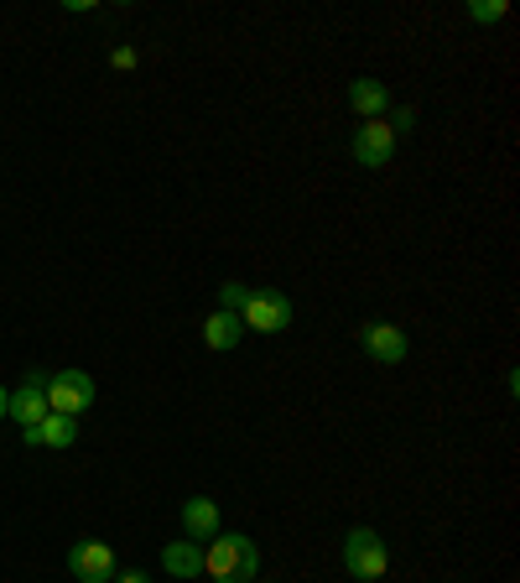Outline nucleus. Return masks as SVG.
Instances as JSON below:
<instances>
[{"instance_id":"obj_8","label":"nucleus","mask_w":520,"mask_h":583,"mask_svg":"<svg viewBox=\"0 0 520 583\" xmlns=\"http://www.w3.org/2000/svg\"><path fill=\"white\" fill-rule=\"evenodd\" d=\"M360 344H364V355H375L381 365L406 360V334H400L396 323H360Z\"/></svg>"},{"instance_id":"obj_13","label":"nucleus","mask_w":520,"mask_h":583,"mask_svg":"<svg viewBox=\"0 0 520 583\" xmlns=\"http://www.w3.org/2000/svg\"><path fill=\"white\" fill-rule=\"evenodd\" d=\"M161 568L172 579H199L203 573V547L199 542H167L161 547Z\"/></svg>"},{"instance_id":"obj_10","label":"nucleus","mask_w":520,"mask_h":583,"mask_svg":"<svg viewBox=\"0 0 520 583\" xmlns=\"http://www.w3.org/2000/svg\"><path fill=\"white\" fill-rule=\"evenodd\" d=\"M182 531H188V542L219 537V505L208 501V495H193V501L182 505Z\"/></svg>"},{"instance_id":"obj_4","label":"nucleus","mask_w":520,"mask_h":583,"mask_svg":"<svg viewBox=\"0 0 520 583\" xmlns=\"http://www.w3.org/2000/svg\"><path fill=\"white\" fill-rule=\"evenodd\" d=\"M240 323L256 328V334H281V328L292 323V302L281 298V292L250 287V298H245V307H240Z\"/></svg>"},{"instance_id":"obj_19","label":"nucleus","mask_w":520,"mask_h":583,"mask_svg":"<svg viewBox=\"0 0 520 583\" xmlns=\"http://www.w3.org/2000/svg\"><path fill=\"white\" fill-rule=\"evenodd\" d=\"M5 402H11V391H5V385H0V417H5Z\"/></svg>"},{"instance_id":"obj_11","label":"nucleus","mask_w":520,"mask_h":583,"mask_svg":"<svg viewBox=\"0 0 520 583\" xmlns=\"http://www.w3.org/2000/svg\"><path fill=\"white\" fill-rule=\"evenodd\" d=\"M245 339V323H240V313H208V318H203V344H208V349H235V344Z\"/></svg>"},{"instance_id":"obj_18","label":"nucleus","mask_w":520,"mask_h":583,"mask_svg":"<svg viewBox=\"0 0 520 583\" xmlns=\"http://www.w3.org/2000/svg\"><path fill=\"white\" fill-rule=\"evenodd\" d=\"M115 583H151V579H146L140 568H131V573H121V579H115Z\"/></svg>"},{"instance_id":"obj_5","label":"nucleus","mask_w":520,"mask_h":583,"mask_svg":"<svg viewBox=\"0 0 520 583\" xmlns=\"http://www.w3.org/2000/svg\"><path fill=\"white\" fill-rule=\"evenodd\" d=\"M68 573L79 583H110L115 579V552L104 542H74L68 547Z\"/></svg>"},{"instance_id":"obj_1","label":"nucleus","mask_w":520,"mask_h":583,"mask_svg":"<svg viewBox=\"0 0 520 583\" xmlns=\"http://www.w3.org/2000/svg\"><path fill=\"white\" fill-rule=\"evenodd\" d=\"M260 552L245 531H224V537H208L203 547V573L214 583H256Z\"/></svg>"},{"instance_id":"obj_2","label":"nucleus","mask_w":520,"mask_h":583,"mask_svg":"<svg viewBox=\"0 0 520 583\" xmlns=\"http://www.w3.org/2000/svg\"><path fill=\"white\" fill-rule=\"evenodd\" d=\"M343 573L360 579V583L391 573V552H385V542L370 531V526H354V531L343 537Z\"/></svg>"},{"instance_id":"obj_7","label":"nucleus","mask_w":520,"mask_h":583,"mask_svg":"<svg viewBox=\"0 0 520 583\" xmlns=\"http://www.w3.org/2000/svg\"><path fill=\"white\" fill-rule=\"evenodd\" d=\"M349 152H354L360 167H385V161L396 157V131L385 121H364L360 131H354V146H349Z\"/></svg>"},{"instance_id":"obj_12","label":"nucleus","mask_w":520,"mask_h":583,"mask_svg":"<svg viewBox=\"0 0 520 583\" xmlns=\"http://www.w3.org/2000/svg\"><path fill=\"white\" fill-rule=\"evenodd\" d=\"M349 104H354V115H360V121H381L385 104H391V94H385L381 79H354V83H349Z\"/></svg>"},{"instance_id":"obj_3","label":"nucleus","mask_w":520,"mask_h":583,"mask_svg":"<svg viewBox=\"0 0 520 583\" xmlns=\"http://www.w3.org/2000/svg\"><path fill=\"white\" fill-rule=\"evenodd\" d=\"M89 406H94V375H83V370H58V375H47V412L79 417Z\"/></svg>"},{"instance_id":"obj_6","label":"nucleus","mask_w":520,"mask_h":583,"mask_svg":"<svg viewBox=\"0 0 520 583\" xmlns=\"http://www.w3.org/2000/svg\"><path fill=\"white\" fill-rule=\"evenodd\" d=\"M5 417H16L21 427H37L47 417V370H32L26 385L11 391V402H5Z\"/></svg>"},{"instance_id":"obj_17","label":"nucleus","mask_w":520,"mask_h":583,"mask_svg":"<svg viewBox=\"0 0 520 583\" xmlns=\"http://www.w3.org/2000/svg\"><path fill=\"white\" fill-rule=\"evenodd\" d=\"M110 63H115V68H136V47H115Z\"/></svg>"},{"instance_id":"obj_16","label":"nucleus","mask_w":520,"mask_h":583,"mask_svg":"<svg viewBox=\"0 0 520 583\" xmlns=\"http://www.w3.org/2000/svg\"><path fill=\"white\" fill-rule=\"evenodd\" d=\"M385 125H391V131H396V136H400V131H411V125H417V110L406 104V110H396V115H391V121H385Z\"/></svg>"},{"instance_id":"obj_14","label":"nucleus","mask_w":520,"mask_h":583,"mask_svg":"<svg viewBox=\"0 0 520 583\" xmlns=\"http://www.w3.org/2000/svg\"><path fill=\"white\" fill-rule=\"evenodd\" d=\"M245 298H250V287H240V282H224L219 287V307H224V313H240Z\"/></svg>"},{"instance_id":"obj_9","label":"nucleus","mask_w":520,"mask_h":583,"mask_svg":"<svg viewBox=\"0 0 520 583\" xmlns=\"http://www.w3.org/2000/svg\"><path fill=\"white\" fill-rule=\"evenodd\" d=\"M21 438H26V448H74V438H79V417L47 412L37 427H21Z\"/></svg>"},{"instance_id":"obj_15","label":"nucleus","mask_w":520,"mask_h":583,"mask_svg":"<svg viewBox=\"0 0 520 583\" xmlns=\"http://www.w3.org/2000/svg\"><path fill=\"white\" fill-rule=\"evenodd\" d=\"M505 11H510L505 0H474V5H468V16H474V21H500Z\"/></svg>"}]
</instances>
